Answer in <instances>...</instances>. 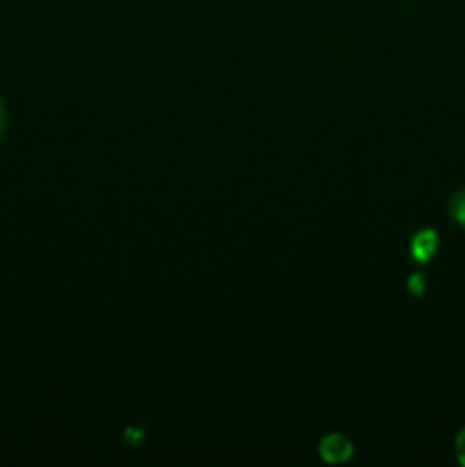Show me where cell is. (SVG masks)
<instances>
[{
  "mask_svg": "<svg viewBox=\"0 0 465 467\" xmlns=\"http://www.w3.org/2000/svg\"><path fill=\"white\" fill-rule=\"evenodd\" d=\"M456 450H459L460 463H465V429H463V431H460V436L456 438Z\"/></svg>",
  "mask_w": 465,
  "mask_h": 467,
  "instance_id": "cell-4",
  "label": "cell"
},
{
  "mask_svg": "<svg viewBox=\"0 0 465 467\" xmlns=\"http://www.w3.org/2000/svg\"><path fill=\"white\" fill-rule=\"evenodd\" d=\"M3 108H0V132H3V126H5V121H3Z\"/></svg>",
  "mask_w": 465,
  "mask_h": 467,
  "instance_id": "cell-5",
  "label": "cell"
},
{
  "mask_svg": "<svg viewBox=\"0 0 465 467\" xmlns=\"http://www.w3.org/2000/svg\"><path fill=\"white\" fill-rule=\"evenodd\" d=\"M351 456V445L345 436H337V433H331L322 441V459L328 461V463H340V461H346Z\"/></svg>",
  "mask_w": 465,
  "mask_h": 467,
  "instance_id": "cell-1",
  "label": "cell"
},
{
  "mask_svg": "<svg viewBox=\"0 0 465 467\" xmlns=\"http://www.w3.org/2000/svg\"><path fill=\"white\" fill-rule=\"evenodd\" d=\"M433 251H436V235H433V233L424 231V233H419V235L413 240V255H415V258L427 260L429 255L433 254Z\"/></svg>",
  "mask_w": 465,
  "mask_h": 467,
  "instance_id": "cell-2",
  "label": "cell"
},
{
  "mask_svg": "<svg viewBox=\"0 0 465 467\" xmlns=\"http://www.w3.org/2000/svg\"><path fill=\"white\" fill-rule=\"evenodd\" d=\"M450 214L459 226L465 228V187H459V190L451 194L450 199Z\"/></svg>",
  "mask_w": 465,
  "mask_h": 467,
  "instance_id": "cell-3",
  "label": "cell"
}]
</instances>
